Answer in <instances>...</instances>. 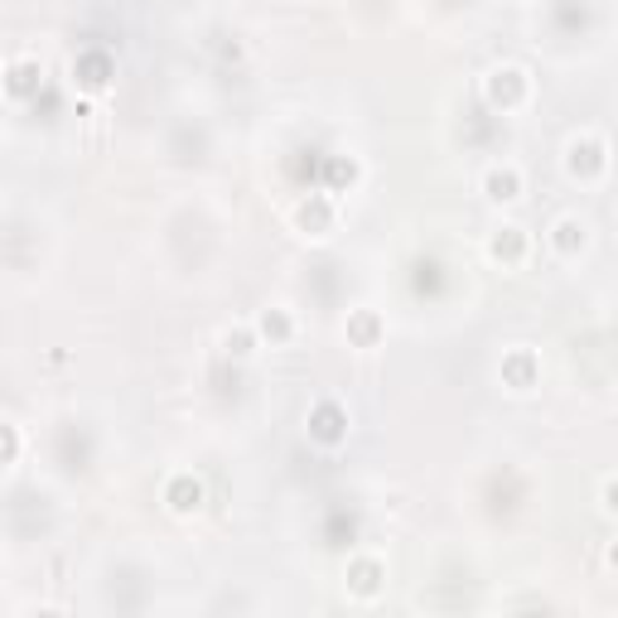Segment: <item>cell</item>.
I'll list each match as a JSON object with an SVG mask.
<instances>
[{
  "instance_id": "cell-1",
  "label": "cell",
  "mask_w": 618,
  "mask_h": 618,
  "mask_svg": "<svg viewBox=\"0 0 618 618\" xmlns=\"http://www.w3.org/2000/svg\"><path fill=\"white\" fill-rule=\"evenodd\" d=\"M483 102H489L493 112H522L532 102L527 69H517V63H493V69L483 73Z\"/></svg>"
},
{
  "instance_id": "cell-2",
  "label": "cell",
  "mask_w": 618,
  "mask_h": 618,
  "mask_svg": "<svg viewBox=\"0 0 618 618\" xmlns=\"http://www.w3.org/2000/svg\"><path fill=\"white\" fill-rule=\"evenodd\" d=\"M604 169H609V140L595 136V130L570 136V146H565V175L575 184H599Z\"/></svg>"
},
{
  "instance_id": "cell-3",
  "label": "cell",
  "mask_w": 618,
  "mask_h": 618,
  "mask_svg": "<svg viewBox=\"0 0 618 618\" xmlns=\"http://www.w3.org/2000/svg\"><path fill=\"white\" fill-rule=\"evenodd\" d=\"M589 242H595V228H589V218H580V213H561L546 228V247L556 261H580L589 252Z\"/></svg>"
},
{
  "instance_id": "cell-4",
  "label": "cell",
  "mask_w": 618,
  "mask_h": 618,
  "mask_svg": "<svg viewBox=\"0 0 618 618\" xmlns=\"http://www.w3.org/2000/svg\"><path fill=\"white\" fill-rule=\"evenodd\" d=\"M479 189H483V199H489L493 208H512L527 193V175H522L512 160H503V165H489L483 169V179H479Z\"/></svg>"
},
{
  "instance_id": "cell-5",
  "label": "cell",
  "mask_w": 618,
  "mask_h": 618,
  "mask_svg": "<svg viewBox=\"0 0 618 618\" xmlns=\"http://www.w3.org/2000/svg\"><path fill=\"white\" fill-rule=\"evenodd\" d=\"M497 377H503L507 391H517V397H527V391L542 383V363H536L532 348H512L503 353V367H497Z\"/></svg>"
},
{
  "instance_id": "cell-6",
  "label": "cell",
  "mask_w": 618,
  "mask_h": 618,
  "mask_svg": "<svg viewBox=\"0 0 618 618\" xmlns=\"http://www.w3.org/2000/svg\"><path fill=\"white\" fill-rule=\"evenodd\" d=\"M310 440L324 444V450H334V444L348 440V411L338 401H320L310 411Z\"/></svg>"
},
{
  "instance_id": "cell-7",
  "label": "cell",
  "mask_w": 618,
  "mask_h": 618,
  "mask_svg": "<svg viewBox=\"0 0 618 618\" xmlns=\"http://www.w3.org/2000/svg\"><path fill=\"white\" fill-rule=\"evenodd\" d=\"M527 252H532L527 228H517V222H503V228H493V237H489V256L493 261H503V266L512 271V266H522V261H527Z\"/></svg>"
},
{
  "instance_id": "cell-8",
  "label": "cell",
  "mask_w": 618,
  "mask_h": 618,
  "mask_svg": "<svg viewBox=\"0 0 618 618\" xmlns=\"http://www.w3.org/2000/svg\"><path fill=\"white\" fill-rule=\"evenodd\" d=\"M256 338H261V348H281V344H291V338H295V320H291V310H285V305H266V310H261L256 314Z\"/></svg>"
},
{
  "instance_id": "cell-9",
  "label": "cell",
  "mask_w": 618,
  "mask_h": 618,
  "mask_svg": "<svg viewBox=\"0 0 618 618\" xmlns=\"http://www.w3.org/2000/svg\"><path fill=\"white\" fill-rule=\"evenodd\" d=\"M165 503H169V512L189 517V512L203 507V483L193 479V473H175V479H169V489H165Z\"/></svg>"
},
{
  "instance_id": "cell-10",
  "label": "cell",
  "mask_w": 618,
  "mask_h": 618,
  "mask_svg": "<svg viewBox=\"0 0 618 618\" xmlns=\"http://www.w3.org/2000/svg\"><path fill=\"white\" fill-rule=\"evenodd\" d=\"M387 334V324H383V314L377 310H353L348 314V338L358 348H377V338Z\"/></svg>"
},
{
  "instance_id": "cell-11",
  "label": "cell",
  "mask_w": 618,
  "mask_h": 618,
  "mask_svg": "<svg viewBox=\"0 0 618 618\" xmlns=\"http://www.w3.org/2000/svg\"><path fill=\"white\" fill-rule=\"evenodd\" d=\"M222 348H228V358L247 363V358H252V353L261 348V338H256L252 324H242V328H228V334H222Z\"/></svg>"
},
{
  "instance_id": "cell-12",
  "label": "cell",
  "mask_w": 618,
  "mask_h": 618,
  "mask_svg": "<svg viewBox=\"0 0 618 618\" xmlns=\"http://www.w3.org/2000/svg\"><path fill=\"white\" fill-rule=\"evenodd\" d=\"M300 228H320L314 237H328V228H334V213H328V199H310V203H300Z\"/></svg>"
},
{
  "instance_id": "cell-13",
  "label": "cell",
  "mask_w": 618,
  "mask_h": 618,
  "mask_svg": "<svg viewBox=\"0 0 618 618\" xmlns=\"http://www.w3.org/2000/svg\"><path fill=\"white\" fill-rule=\"evenodd\" d=\"M34 77H39V63L34 59H20L15 69H10V77H6V92H10V97H30Z\"/></svg>"
},
{
  "instance_id": "cell-14",
  "label": "cell",
  "mask_w": 618,
  "mask_h": 618,
  "mask_svg": "<svg viewBox=\"0 0 618 618\" xmlns=\"http://www.w3.org/2000/svg\"><path fill=\"white\" fill-rule=\"evenodd\" d=\"M377 575H383V565H377V561H358V565H353V585H358L363 595H373Z\"/></svg>"
}]
</instances>
